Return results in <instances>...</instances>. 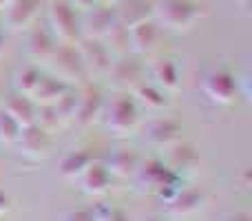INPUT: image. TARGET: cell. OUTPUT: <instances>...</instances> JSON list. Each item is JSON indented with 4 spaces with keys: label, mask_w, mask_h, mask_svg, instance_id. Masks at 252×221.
I'll return each instance as SVG.
<instances>
[{
    "label": "cell",
    "mask_w": 252,
    "mask_h": 221,
    "mask_svg": "<svg viewBox=\"0 0 252 221\" xmlns=\"http://www.w3.org/2000/svg\"><path fill=\"white\" fill-rule=\"evenodd\" d=\"M80 188H82L87 195L91 197H102L111 190V184H113V175H111L106 161L93 159L91 164L87 166L82 175H80Z\"/></svg>",
    "instance_id": "cell-17"
},
{
    "label": "cell",
    "mask_w": 252,
    "mask_h": 221,
    "mask_svg": "<svg viewBox=\"0 0 252 221\" xmlns=\"http://www.w3.org/2000/svg\"><path fill=\"white\" fill-rule=\"evenodd\" d=\"M148 82L159 87L166 93H175L182 87V69H179L177 60L170 56H159L148 64Z\"/></svg>",
    "instance_id": "cell-14"
},
{
    "label": "cell",
    "mask_w": 252,
    "mask_h": 221,
    "mask_svg": "<svg viewBox=\"0 0 252 221\" xmlns=\"http://www.w3.org/2000/svg\"><path fill=\"white\" fill-rule=\"evenodd\" d=\"M201 91L210 102L219 106H230L239 95V84H237V75L230 69H210L201 80Z\"/></svg>",
    "instance_id": "cell-6"
},
{
    "label": "cell",
    "mask_w": 252,
    "mask_h": 221,
    "mask_svg": "<svg viewBox=\"0 0 252 221\" xmlns=\"http://www.w3.org/2000/svg\"><path fill=\"white\" fill-rule=\"evenodd\" d=\"M16 148L27 159H44L51 151V133L38 124H31L27 128H22L20 137L16 142Z\"/></svg>",
    "instance_id": "cell-13"
},
{
    "label": "cell",
    "mask_w": 252,
    "mask_h": 221,
    "mask_svg": "<svg viewBox=\"0 0 252 221\" xmlns=\"http://www.w3.org/2000/svg\"><path fill=\"white\" fill-rule=\"evenodd\" d=\"M237 2H239L241 7H248V2H250V0H237Z\"/></svg>",
    "instance_id": "cell-39"
},
{
    "label": "cell",
    "mask_w": 252,
    "mask_h": 221,
    "mask_svg": "<svg viewBox=\"0 0 252 221\" xmlns=\"http://www.w3.org/2000/svg\"><path fill=\"white\" fill-rule=\"evenodd\" d=\"M9 210H11V197H9L4 190H0V217L7 215Z\"/></svg>",
    "instance_id": "cell-34"
},
{
    "label": "cell",
    "mask_w": 252,
    "mask_h": 221,
    "mask_svg": "<svg viewBox=\"0 0 252 221\" xmlns=\"http://www.w3.org/2000/svg\"><path fill=\"white\" fill-rule=\"evenodd\" d=\"M115 11H118V22L126 29L144 20H153V2H146V0H126L124 7Z\"/></svg>",
    "instance_id": "cell-25"
},
{
    "label": "cell",
    "mask_w": 252,
    "mask_h": 221,
    "mask_svg": "<svg viewBox=\"0 0 252 221\" xmlns=\"http://www.w3.org/2000/svg\"><path fill=\"white\" fill-rule=\"evenodd\" d=\"M118 25V11L115 7H102L95 4L89 11L80 16V29H82V38L91 40H106V35L115 29Z\"/></svg>",
    "instance_id": "cell-8"
},
{
    "label": "cell",
    "mask_w": 252,
    "mask_h": 221,
    "mask_svg": "<svg viewBox=\"0 0 252 221\" xmlns=\"http://www.w3.org/2000/svg\"><path fill=\"white\" fill-rule=\"evenodd\" d=\"M139 106L130 97V93H120L104 106V124L118 137H128L139 126Z\"/></svg>",
    "instance_id": "cell-5"
},
{
    "label": "cell",
    "mask_w": 252,
    "mask_h": 221,
    "mask_svg": "<svg viewBox=\"0 0 252 221\" xmlns=\"http://www.w3.org/2000/svg\"><path fill=\"white\" fill-rule=\"evenodd\" d=\"M78 51L82 56V62L91 75H106L113 64V56H111L109 47L104 44V40H91V38H80L78 40Z\"/></svg>",
    "instance_id": "cell-10"
},
{
    "label": "cell",
    "mask_w": 252,
    "mask_h": 221,
    "mask_svg": "<svg viewBox=\"0 0 252 221\" xmlns=\"http://www.w3.org/2000/svg\"><path fill=\"white\" fill-rule=\"evenodd\" d=\"M20 133H22V126L18 124L11 115H7V113L0 109V144H4V146H16Z\"/></svg>",
    "instance_id": "cell-29"
},
{
    "label": "cell",
    "mask_w": 252,
    "mask_h": 221,
    "mask_svg": "<svg viewBox=\"0 0 252 221\" xmlns=\"http://www.w3.org/2000/svg\"><path fill=\"white\" fill-rule=\"evenodd\" d=\"M106 75L111 80V87L118 93H130L139 82L146 80L144 78L146 69L135 56H122V58H113V64H111Z\"/></svg>",
    "instance_id": "cell-7"
},
{
    "label": "cell",
    "mask_w": 252,
    "mask_h": 221,
    "mask_svg": "<svg viewBox=\"0 0 252 221\" xmlns=\"http://www.w3.org/2000/svg\"><path fill=\"white\" fill-rule=\"evenodd\" d=\"M166 166L177 175L179 179H184L188 173H192L197 166V153L192 151V146L188 144H175L173 148H168V155H166Z\"/></svg>",
    "instance_id": "cell-20"
},
{
    "label": "cell",
    "mask_w": 252,
    "mask_h": 221,
    "mask_svg": "<svg viewBox=\"0 0 252 221\" xmlns=\"http://www.w3.org/2000/svg\"><path fill=\"white\" fill-rule=\"evenodd\" d=\"M91 161H93L91 153H87L84 148H73V151H69L60 159L58 173H60V177L66 179V182H78L80 175L87 170V166L91 164Z\"/></svg>",
    "instance_id": "cell-24"
},
{
    "label": "cell",
    "mask_w": 252,
    "mask_h": 221,
    "mask_svg": "<svg viewBox=\"0 0 252 221\" xmlns=\"http://www.w3.org/2000/svg\"><path fill=\"white\" fill-rule=\"evenodd\" d=\"M4 51V29H2V22H0V56Z\"/></svg>",
    "instance_id": "cell-36"
},
{
    "label": "cell",
    "mask_w": 252,
    "mask_h": 221,
    "mask_svg": "<svg viewBox=\"0 0 252 221\" xmlns=\"http://www.w3.org/2000/svg\"><path fill=\"white\" fill-rule=\"evenodd\" d=\"M223 221H252V215L246 213V210H237V213H230L223 217Z\"/></svg>",
    "instance_id": "cell-33"
},
{
    "label": "cell",
    "mask_w": 252,
    "mask_h": 221,
    "mask_svg": "<svg viewBox=\"0 0 252 221\" xmlns=\"http://www.w3.org/2000/svg\"><path fill=\"white\" fill-rule=\"evenodd\" d=\"M106 100H104V93L102 89L93 87V84H82L78 87V106H75V117H73V124L82 126H91L93 122H97L104 113Z\"/></svg>",
    "instance_id": "cell-9"
},
{
    "label": "cell",
    "mask_w": 252,
    "mask_h": 221,
    "mask_svg": "<svg viewBox=\"0 0 252 221\" xmlns=\"http://www.w3.org/2000/svg\"><path fill=\"white\" fill-rule=\"evenodd\" d=\"M144 139L151 146L168 151L175 144L182 142V124L175 122L173 117H155L144 126Z\"/></svg>",
    "instance_id": "cell-12"
},
{
    "label": "cell",
    "mask_w": 252,
    "mask_h": 221,
    "mask_svg": "<svg viewBox=\"0 0 252 221\" xmlns=\"http://www.w3.org/2000/svg\"><path fill=\"white\" fill-rule=\"evenodd\" d=\"M139 161H142V157H139L137 151H133V148H115V151L111 153L106 166H109V170H111L113 177L128 179V177L135 175Z\"/></svg>",
    "instance_id": "cell-22"
},
{
    "label": "cell",
    "mask_w": 252,
    "mask_h": 221,
    "mask_svg": "<svg viewBox=\"0 0 252 221\" xmlns=\"http://www.w3.org/2000/svg\"><path fill=\"white\" fill-rule=\"evenodd\" d=\"M69 89L71 87L69 84H64L62 80L44 73L42 80H40V84H38V89H35L33 95H31V100H33L35 106H53L66 91H69Z\"/></svg>",
    "instance_id": "cell-23"
},
{
    "label": "cell",
    "mask_w": 252,
    "mask_h": 221,
    "mask_svg": "<svg viewBox=\"0 0 252 221\" xmlns=\"http://www.w3.org/2000/svg\"><path fill=\"white\" fill-rule=\"evenodd\" d=\"M56 47H58V42H56V38H53V33L49 31L47 25H40V27L29 29V35H27V53H29L31 60L47 62Z\"/></svg>",
    "instance_id": "cell-19"
},
{
    "label": "cell",
    "mask_w": 252,
    "mask_h": 221,
    "mask_svg": "<svg viewBox=\"0 0 252 221\" xmlns=\"http://www.w3.org/2000/svg\"><path fill=\"white\" fill-rule=\"evenodd\" d=\"M9 4H11V0H0V11H4Z\"/></svg>",
    "instance_id": "cell-38"
},
{
    "label": "cell",
    "mask_w": 252,
    "mask_h": 221,
    "mask_svg": "<svg viewBox=\"0 0 252 221\" xmlns=\"http://www.w3.org/2000/svg\"><path fill=\"white\" fill-rule=\"evenodd\" d=\"M62 221H95V215L93 210H71L62 217Z\"/></svg>",
    "instance_id": "cell-31"
},
{
    "label": "cell",
    "mask_w": 252,
    "mask_h": 221,
    "mask_svg": "<svg viewBox=\"0 0 252 221\" xmlns=\"http://www.w3.org/2000/svg\"><path fill=\"white\" fill-rule=\"evenodd\" d=\"M2 111L7 113V115H11L13 120L22 126V128L35 124V120H38V106L33 104V100H31V97L20 95V93H16V95L9 97V100L4 102Z\"/></svg>",
    "instance_id": "cell-21"
},
{
    "label": "cell",
    "mask_w": 252,
    "mask_h": 221,
    "mask_svg": "<svg viewBox=\"0 0 252 221\" xmlns=\"http://www.w3.org/2000/svg\"><path fill=\"white\" fill-rule=\"evenodd\" d=\"M42 75H44V71L40 69V66H35V64L20 66V69L13 73V89H16V93L31 97L33 95V91L38 89Z\"/></svg>",
    "instance_id": "cell-26"
},
{
    "label": "cell",
    "mask_w": 252,
    "mask_h": 221,
    "mask_svg": "<svg viewBox=\"0 0 252 221\" xmlns=\"http://www.w3.org/2000/svg\"><path fill=\"white\" fill-rule=\"evenodd\" d=\"M93 215H95V221H133L118 206H100L97 210H93Z\"/></svg>",
    "instance_id": "cell-30"
},
{
    "label": "cell",
    "mask_w": 252,
    "mask_h": 221,
    "mask_svg": "<svg viewBox=\"0 0 252 221\" xmlns=\"http://www.w3.org/2000/svg\"><path fill=\"white\" fill-rule=\"evenodd\" d=\"M95 4H102V7H115L118 0H95Z\"/></svg>",
    "instance_id": "cell-35"
},
{
    "label": "cell",
    "mask_w": 252,
    "mask_h": 221,
    "mask_svg": "<svg viewBox=\"0 0 252 221\" xmlns=\"http://www.w3.org/2000/svg\"><path fill=\"white\" fill-rule=\"evenodd\" d=\"M164 204H166V215H168V217H177V219L192 217V215H197L199 210H204L206 195L201 190H197V188L179 186L177 192H175L168 201H164Z\"/></svg>",
    "instance_id": "cell-15"
},
{
    "label": "cell",
    "mask_w": 252,
    "mask_h": 221,
    "mask_svg": "<svg viewBox=\"0 0 252 221\" xmlns=\"http://www.w3.org/2000/svg\"><path fill=\"white\" fill-rule=\"evenodd\" d=\"M201 16H204V7L197 0H155L153 2V20L175 33L188 31Z\"/></svg>",
    "instance_id": "cell-2"
},
{
    "label": "cell",
    "mask_w": 252,
    "mask_h": 221,
    "mask_svg": "<svg viewBox=\"0 0 252 221\" xmlns=\"http://www.w3.org/2000/svg\"><path fill=\"white\" fill-rule=\"evenodd\" d=\"M144 221H168V219H164V217H157V215H151V217H146Z\"/></svg>",
    "instance_id": "cell-37"
},
{
    "label": "cell",
    "mask_w": 252,
    "mask_h": 221,
    "mask_svg": "<svg viewBox=\"0 0 252 221\" xmlns=\"http://www.w3.org/2000/svg\"><path fill=\"white\" fill-rule=\"evenodd\" d=\"M66 2H69L78 13H84L91 7H95V0H66Z\"/></svg>",
    "instance_id": "cell-32"
},
{
    "label": "cell",
    "mask_w": 252,
    "mask_h": 221,
    "mask_svg": "<svg viewBox=\"0 0 252 221\" xmlns=\"http://www.w3.org/2000/svg\"><path fill=\"white\" fill-rule=\"evenodd\" d=\"M133 179L139 186V190L157 195L161 201H168L170 197L177 192V188L182 186V179H179L159 157H148V159L139 161Z\"/></svg>",
    "instance_id": "cell-1"
},
{
    "label": "cell",
    "mask_w": 252,
    "mask_h": 221,
    "mask_svg": "<svg viewBox=\"0 0 252 221\" xmlns=\"http://www.w3.org/2000/svg\"><path fill=\"white\" fill-rule=\"evenodd\" d=\"M104 44L109 47V51H111V56H113V58L128 56V53H130V47H128V29L118 22V25H115V29L111 31L109 35H106Z\"/></svg>",
    "instance_id": "cell-28"
},
{
    "label": "cell",
    "mask_w": 252,
    "mask_h": 221,
    "mask_svg": "<svg viewBox=\"0 0 252 221\" xmlns=\"http://www.w3.org/2000/svg\"><path fill=\"white\" fill-rule=\"evenodd\" d=\"M130 97L135 100V104L139 106V111H148V113H164L170 106V93L161 91L159 87H155L153 82L144 80L137 87L130 91Z\"/></svg>",
    "instance_id": "cell-18"
},
{
    "label": "cell",
    "mask_w": 252,
    "mask_h": 221,
    "mask_svg": "<svg viewBox=\"0 0 252 221\" xmlns=\"http://www.w3.org/2000/svg\"><path fill=\"white\" fill-rule=\"evenodd\" d=\"M47 27L60 44H78L82 38L80 13L66 0H51L47 7Z\"/></svg>",
    "instance_id": "cell-4"
},
{
    "label": "cell",
    "mask_w": 252,
    "mask_h": 221,
    "mask_svg": "<svg viewBox=\"0 0 252 221\" xmlns=\"http://www.w3.org/2000/svg\"><path fill=\"white\" fill-rule=\"evenodd\" d=\"M40 9H42V0H11V4L4 9L2 27L13 33L29 31L38 20Z\"/></svg>",
    "instance_id": "cell-11"
},
{
    "label": "cell",
    "mask_w": 252,
    "mask_h": 221,
    "mask_svg": "<svg viewBox=\"0 0 252 221\" xmlns=\"http://www.w3.org/2000/svg\"><path fill=\"white\" fill-rule=\"evenodd\" d=\"M47 69L49 75L62 80L69 87H82L89 80V71L82 62V56H80L78 47L75 44H60L53 49V53L47 60Z\"/></svg>",
    "instance_id": "cell-3"
},
{
    "label": "cell",
    "mask_w": 252,
    "mask_h": 221,
    "mask_svg": "<svg viewBox=\"0 0 252 221\" xmlns=\"http://www.w3.org/2000/svg\"><path fill=\"white\" fill-rule=\"evenodd\" d=\"M75 106H78V89L71 87L60 100L53 104V111L58 115V124L60 126H69L73 124V117H75Z\"/></svg>",
    "instance_id": "cell-27"
},
{
    "label": "cell",
    "mask_w": 252,
    "mask_h": 221,
    "mask_svg": "<svg viewBox=\"0 0 252 221\" xmlns=\"http://www.w3.org/2000/svg\"><path fill=\"white\" fill-rule=\"evenodd\" d=\"M161 40V27L155 20H144L128 29V47L133 56H151Z\"/></svg>",
    "instance_id": "cell-16"
}]
</instances>
